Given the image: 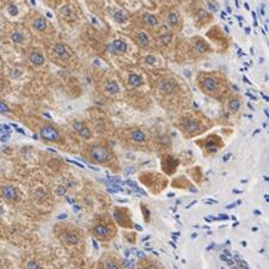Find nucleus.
Instances as JSON below:
<instances>
[{
  "instance_id": "1",
  "label": "nucleus",
  "mask_w": 269,
  "mask_h": 269,
  "mask_svg": "<svg viewBox=\"0 0 269 269\" xmlns=\"http://www.w3.org/2000/svg\"><path fill=\"white\" fill-rule=\"evenodd\" d=\"M196 84L202 92L209 97L219 98L229 90L227 79L219 72H201L198 74Z\"/></svg>"
},
{
  "instance_id": "14",
  "label": "nucleus",
  "mask_w": 269,
  "mask_h": 269,
  "mask_svg": "<svg viewBox=\"0 0 269 269\" xmlns=\"http://www.w3.org/2000/svg\"><path fill=\"white\" fill-rule=\"evenodd\" d=\"M141 22L144 24L145 28L150 29V30H158L159 27H160V21L159 18L153 14V13H150V12H144L142 16H141Z\"/></svg>"
},
{
  "instance_id": "38",
  "label": "nucleus",
  "mask_w": 269,
  "mask_h": 269,
  "mask_svg": "<svg viewBox=\"0 0 269 269\" xmlns=\"http://www.w3.org/2000/svg\"><path fill=\"white\" fill-rule=\"evenodd\" d=\"M55 191H56V194H58L59 196H64V195L67 193V190H66V188H65V187H58Z\"/></svg>"
},
{
  "instance_id": "3",
  "label": "nucleus",
  "mask_w": 269,
  "mask_h": 269,
  "mask_svg": "<svg viewBox=\"0 0 269 269\" xmlns=\"http://www.w3.org/2000/svg\"><path fill=\"white\" fill-rule=\"evenodd\" d=\"M140 182L154 195L160 194L168 187V177L157 171H145L139 176Z\"/></svg>"
},
{
  "instance_id": "43",
  "label": "nucleus",
  "mask_w": 269,
  "mask_h": 269,
  "mask_svg": "<svg viewBox=\"0 0 269 269\" xmlns=\"http://www.w3.org/2000/svg\"><path fill=\"white\" fill-rule=\"evenodd\" d=\"M2 212H4V209H2V208H1V207H0V215H1V214H2Z\"/></svg>"
},
{
  "instance_id": "29",
  "label": "nucleus",
  "mask_w": 269,
  "mask_h": 269,
  "mask_svg": "<svg viewBox=\"0 0 269 269\" xmlns=\"http://www.w3.org/2000/svg\"><path fill=\"white\" fill-rule=\"evenodd\" d=\"M198 19L200 21L201 19L202 22H204L203 24H206V23H208L209 21H212V16L208 13V11H206V10H199V14H198Z\"/></svg>"
},
{
  "instance_id": "26",
  "label": "nucleus",
  "mask_w": 269,
  "mask_h": 269,
  "mask_svg": "<svg viewBox=\"0 0 269 269\" xmlns=\"http://www.w3.org/2000/svg\"><path fill=\"white\" fill-rule=\"evenodd\" d=\"M172 38H173V34H172L171 31H165V33H163V34L159 35L158 41H159V43L163 44V46H169V44L172 42Z\"/></svg>"
},
{
  "instance_id": "23",
  "label": "nucleus",
  "mask_w": 269,
  "mask_h": 269,
  "mask_svg": "<svg viewBox=\"0 0 269 269\" xmlns=\"http://www.w3.org/2000/svg\"><path fill=\"white\" fill-rule=\"evenodd\" d=\"M33 27L36 31L38 33H43L47 30V21L43 18V17H36L33 22Z\"/></svg>"
},
{
  "instance_id": "9",
  "label": "nucleus",
  "mask_w": 269,
  "mask_h": 269,
  "mask_svg": "<svg viewBox=\"0 0 269 269\" xmlns=\"http://www.w3.org/2000/svg\"><path fill=\"white\" fill-rule=\"evenodd\" d=\"M114 219L115 221L125 229H133L135 225L132 221V214L127 208H115L114 209Z\"/></svg>"
},
{
  "instance_id": "25",
  "label": "nucleus",
  "mask_w": 269,
  "mask_h": 269,
  "mask_svg": "<svg viewBox=\"0 0 269 269\" xmlns=\"http://www.w3.org/2000/svg\"><path fill=\"white\" fill-rule=\"evenodd\" d=\"M104 269H122V267L114 257L109 256L104 258Z\"/></svg>"
},
{
  "instance_id": "13",
  "label": "nucleus",
  "mask_w": 269,
  "mask_h": 269,
  "mask_svg": "<svg viewBox=\"0 0 269 269\" xmlns=\"http://www.w3.org/2000/svg\"><path fill=\"white\" fill-rule=\"evenodd\" d=\"M164 22L166 23V25L171 30H175V31H179L183 27L182 19H181L178 12H176L175 10H168L164 13Z\"/></svg>"
},
{
  "instance_id": "4",
  "label": "nucleus",
  "mask_w": 269,
  "mask_h": 269,
  "mask_svg": "<svg viewBox=\"0 0 269 269\" xmlns=\"http://www.w3.org/2000/svg\"><path fill=\"white\" fill-rule=\"evenodd\" d=\"M87 157L92 163L97 164H109L112 160V153L109 147L100 144L90 145L87 150Z\"/></svg>"
},
{
  "instance_id": "35",
  "label": "nucleus",
  "mask_w": 269,
  "mask_h": 269,
  "mask_svg": "<svg viewBox=\"0 0 269 269\" xmlns=\"http://www.w3.org/2000/svg\"><path fill=\"white\" fill-rule=\"evenodd\" d=\"M10 111V108L7 106L6 103H4L2 101H0V114H4V112H8Z\"/></svg>"
},
{
  "instance_id": "33",
  "label": "nucleus",
  "mask_w": 269,
  "mask_h": 269,
  "mask_svg": "<svg viewBox=\"0 0 269 269\" xmlns=\"http://www.w3.org/2000/svg\"><path fill=\"white\" fill-rule=\"evenodd\" d=\"M156 56L154 55H147V56H145V62L147 64V65H150V66H153L154 64H156Z\"/></svg>"
},
{
  "instance_id": "40",
  "label": "nucleus",
  "mask_w": 269,
  "mask_h": 269,
  "mask_svg": "<svg viewBox=\"0 0 269 269\" xmlns=\"http://www.w3.org/2000/svg\"><path fill=\"white\" fill-rule=\"evenodd\" d=\"M10 135H11V133H8V134H2L1 136H0V141H1V142H6V141L10 139Z\"/></svg>"
},
{
  "instance_id": "27",
  "label": "nucleus",
  "mask_w": 269,
  "mask_h": 269,
  "mask_svg": "<svg viewBox=\"0 0 269 269\" xmlns=\"http://www.w3.org/2000/svg\"><path fill=\"white\" fill-rule=\"evenodd\" d=\"M10 38H11V41L13 42V43H16V44H21V43H23L24 42V40H25V37H24V35L22 31H13L11 36H10Z\"/></svg>"
},
{
  "instance_id": "28",
  "label": "nucleus",
  "mask_w": 269,
  "mask_h": 269,
  "mask_svg": "<svg viewBox=\"0 0 269 269\" xmlns=\"http://www.w3.org/2000/svg\"><path fill=\"white\" fill-rule=\"evenodd\" d=\"M128 83H129L133 87H138V86H141L144 81H142V79H141L140 75H138V74H131V75L128 77Z\"/></svg>"
},
{
  "instance_id": "21",
  "label": "nucleus",
  "mask_w": 269,
  "mask_h": 269,
  "mask_svg": "<svg viewBox=\"0 0 269 269\" xmlns=\"http://www.w3.org/2000/svg\"><path fill=\"white\" fill-rule=\"evenodd\" d=\"M73 128L78 132V134L80 135L81 138H84V139H90L91 138V132H90V129L83 123V122H80V121H75V122H73Z\"/></svg>"
},
{
  "instance_id": "20",
  "label": "nucleus",
  "mask_w": 269,
  "mask_h": 269,
  "mask_svg": "<svg viewBox=\"0 0 269 269\" xmlns=\"http://www.w3.org/2000/svg\"><path fill=\"white\" fill-rule=\"evenodd\" d=\"M29 61L36 66V67H40V66H42L43 64H44V61H46V59H44V56H43V54L40 52V50H37V49H33L30 53H29Z\"/></svg>"
},
{
  "instance_id": "18",
  "label": "nucleus",
  "mask_w": 269,
  "mask_h": 269,
  "mask_svg": "<svg viewBox=\"0 0 269 269\" xmlns=\"http://www.w3.org/2000/svg\"><path fill=\"white\" fill-rule=\"evenodd\" d=\"M242 104H243L242 98H240L239 96H235V95H233V96H229V97L226 98V103H225L226 109H227L230 112H232V114H236V112H238V111L240 110Z\"/></svg>"
},
{
  "instance_id": "41",
  "label": "nucleus",
  "mask_w": 269,
  "mask_h": 269,
  "mask_svg": "<svg viewBox=\"0 0 269 269\" xmlns=\"http://www.w3.org/2000/svg\"><path fill=\"white\" fill-rule=\"evenodd\" d=\"M132 171H134V169H132V168H128V169H126L125 170V172H126V175H131V172Z\"/></svg>"
},
{
  "instance_id": "30",
  "label": "nucleus",
  "mask_w": 269,
  "mask_h": 269,
  "mask_svg": "<svg viewBox=\"0 0 269 269\" xmlns=\"http://www.w3.org/2000/svg\"><path fill=\"white\" fill-rule=\"evenodd\" d=\"M114 18H115V21H116L117 23H125V22L127 21V14H126V12H123L122 10H117V11H115V13H114Z\"/></svg>"
},
{
  "instance_id": "39",
  "label": "nucleus",
  "mask_w": 269,
  "mask_h": 269,
  "mask_svg": "<svg viewBox=\"0 0 269 269\" xmlns=\"http://www.w3.org/2000/svg\"><path fill=\"white\" fill-rule=\"evenodd\" d=\"M207 6H208V8L212 12H217V10H218V7H217V5L214 2H207Z\"/></svg>"
},
{
  "instance_id": "22",
  "label": "nucleus",
  "mask_w": 269,
  "mask_h": 269,
  "mask_svg": "<svg viewBox=\"0 0 269 269\" xmlns=\"http://www.w3.org/2000/svg\"><path fill=\"white\" fill-rule=\"evenodd\" d=\"M104 90H105V92H106L108 95L114 96V95H117V93L120 92V86H119V84H117L115 80L110 79V80H108V81L105 83V85H104Z\"/></svg>"
},
{
  "instance_id": "10",
  "label": "nucleus",
  "mask_w": 269,
  "mask_h": 269,
  "mask_svg": "<svg viewBox=\"0 0 269 269\" xmlns=\"http://www.w3.org/2000/svg\"><path fill=\"white\" fill-rule=\"evenodd\" d=\"M178 165H179V160L172 154L165 153L160 157V166H162V170L165 176L173 175L178 168Z\"/></svg>"
},
{
  "instance_id": "2",
  "label": "nucleus",
  "mask_w": 269,
  "mask_h": 269,
  "mask_svg": "<svg viewBox=\"0 0 269 269\" xmlns=\"http://www.w3.org/2000/svg\"><path fill=\"white\" fill-rule=\"evenodd\" d=\"M176 127L185 139H191L206 133L212 127V122L203 115H184L177 121Z\"/></svg>"
},
{
  "instance_id": "11",
  "label": "nucleus",
  "mask_w": 269,
  "mask_h": 269,
  "mask_svg": "<svg viewBox=\"0 0 269 269\" xmlns=\"http://www.w3.org/2000/svg\"><path fill=\"white\" fill-rule=\"evenodd\" d=\"M38 134L42 139H44L47 141H52V142H58V141H60V138H61L59 131L49 123L41 125L38 128Z\"/></svg>"
},
{
  "instance_id": "31",
  "label": "nucleus",
  "mask_w": 269,
  "mask_h": 269,
  "mask_svg": "<svg viewBox=\"0 0 269 269\" xmlns=\"http://www.w3.org/2000/svg\"><path fill=\"white\" fill-rule=\"evenodd\" d=\"M61 13H62L65 17L69 18V19H74V18H75V16L72 13V11H71V8H69L68 6H64V7L61 8Z\"/></svg>"
},
{
  "instance_id": "42",
  "label": "nucleus",
  "mask_w": 269,
  "mask_h": 269,
  "mask_svg": "<svg viewBox=\"0 0 269 269\" xmlns=\"http://www.w3.org/2000/svg\"><path fill=\"white\" fill-rule=\"evenodd\" d=\"M65 218H67V215H66V214H61V215H59V217H58V219H65Z\"/></svg>"
},
{
  "instance_id": "34",
  "label": "nucleus",
  "mask_w": 269,
  "mask_h": 269,
  "mask_svg": "<svg viewBox=\"0 0 269 269\" xmlns=\"http://www.w3.org/2000/svg\"><path fill=\"white\" fill-rule=\"evenodd\" d=\"M27 268L28 269H42L40 266H38V263L35 262V261H29V262L27 263Z\"/></svg>"
},
{
  "instance_id": "24",
  "label": "nucleus",
  "mask_w": 269,
  "mask_h": 269,
  "mask_svg": "<svg viewBox=\"0 0 269 269\" xmlns=\"http://www.w3.org/2000/svg\"><path fill=\"white\" fill-rule=\"evenodd\" d=\"M111 48H112V50L115 53H121L122 54V53L127 52V44L122 40H115L112 42V44H111Z\"/></svg>"
},
{
  "instance_id": "36",
  "label": "nucleus",
  "mask_w": 269,
  "mask_h": 269,
  "mask_svg": "<svg viewBox=\"0 0 269 269\" xmlns=\"http://www.w3.org/2000/svg\"><path fill=\"white\" fill-rule=\"evenodd\" d=\"M10 132H11L10 126H7V125H0V133H2V134H8Z\"/></svg>"
},
{
  "instance_id": "17",
  "label": "nucleus",
  "mask_w": 269,
  "mask_h": 269,
  "mask_svg": "<svg viewBox=\"0 0 269 269\" xmlns=\"http://www.w3.org/2000/svg\"><path fill=\"white\" fill-rule=\"evenodd\" d=\"M60 239L68 246H77L80 243V236L73 231H64L60 236Z\"/></svg>"
},
{
  "instance_id": "7",
  "label": "nucleus",
  "mask_w": 269,
  "mask_h": 269,
  "mask_svg": "<svg viewBox=\"0 0 269 269\" xmlns=\"http://www.w3.org/2000/svg\"><path fill=\"white\" fill-rule=\"evenodd\" d=\"M156 89L160 95H175L179 91V84L175 78L164 77L157 80Z\"/></svg>"
},
{
  "instance_id": "8",
  "label": "nucleus",
  "mask_w": 269,
  "mask_h": 269,
  "mask_svg": "<svg viewBox=\"0 0 269 269\" xmlns=\"http://www.w3.org/2000/svg\"><path fill=\"white\" fill-rule=\"evenodd\" d=\"M92 233L96 238H98L101 240H110L114 236L116 235V230L109 223L98 221L93 225Z\"/></svg>"
},
{
  "instance_id": "5",
  "label": "nucleus",
  "mask_w": 269,
  "mask_h": 269,
  "mask_svg": "<svg viewBox=\"0 0 269 269\" xmlns=\"http://www.w3.org/2000/svg\"><path fill=\"white\" fill-rule=\"evenodd\" d=\"M196 144H198V146L203 151L204 156L215 154L217 152H219L224 147L223 139L217 134L207 135L206 138H203L201 140H196Z\"/></svg>"
},
{
  "instance_id": "12",
  "label": "nucleus",
  "mask_w": 269,
  "mask_h": 269,
  "mask_svg": "<svg viewBox=\"0 0 269 269\" xmlns=\"http://www.w3.org/2000/svg\"><path fill=\"white\" fill-rule=\"evenodd\" d=\"M190 52L194 56H203L210 52V47L201 37H193L190 41Z\"/></svg>"
},
{
  "instance_id": "15",
  "label": "nucleus",
  "mask_w": 269,
  "mask_h": 269,
  "mask_svg": "<svg viewBox=\"0 0 269 269\" xmlns=\"http://www.w3.org/2000/svg\"><path fill=\"white\" fill-rule=\"evenodd\" d=\"M53 52H54L55 56H56L60 61H62V62H68V61H71V59H72L71 53L68 52L67 48H66L62 43H56V44H54V47H53Z\"/></svg>"
},
{
  "instance_id": "44",
  "label": "nucleus",
  "mask_w": 269,
  "mask_h": 269,
  "mask_svg": "<svg viewBox=\"0 0 269 269\" xmlns=\"http://www.w3.org/2000/svg\"><path fill=\"white\" fill-rule=\"evenodd\" d=\"M0 264H1V260H0Z\"/></svg>"
},
{
  "instance_id": "32",
  "label": "nucleus",
  "mask_w": 269,
  "mask_h": 269,
  "mask_svg": "<svg viewBox=\"0 0 269 269\" xmlns=\"http://www.w3.org/2000/svg\"><path fill=\"white\" fill-rule=\"evenodd\" d=\"M141 210H142V215L145 214V220H146V223H150V219H151V213H150L148 208H147L146 206L141 204Z\"/></svg>"
},
{
  "instance_id": "37",
  "label": "nucleus",
  "mask_w": 269,
  "mask_h": 269,
  "mask_svg": "<svg viewBox=\"0 0 269 269\" xmlns=\"http://www.w3.org/2000/svg\"><path fill=\"white\" fill-rule=\"evenodd\" d=\"M8 12L12 14V16H16L18 13V7L16 5H10L8 6Z\"/></svg>"
},
{
  "instance_id": "6",
  "label": "nucleus",
  "mask_w": 269,
  "mask_h": 269,
  "mask_svg": "<svg viewBox=\"0 0 269 269\" xmlns=\"http://www.w3.org/2000/svg\"><path fill=\"white\" fill-rule=\"evenodd\" d=\"M126 136L128 138L129 142L138 147V148H146L148 146V142H150V135L147 134L144 129L141 128H132V129H128L126 132Z\"/></svg>"
},
{
  "instance_id": "16",
  "label": "nucleus",
  "mask_w": 269,
  "mask_h": 269,
  "mask_svg": "<svg viewBox=\"0 0 269 269\" xmlns=\"http://www.w3.org/2000/svg\"><path fill=\"white\" fill-rule=\"evenodd\" d=\"M134 40L136 42V44L139 47H141V48H150V46H151V37H150L148 33L146 30H144V29L136 30Z\"/></svg>"
},
{
  "instance_id": "19",
  "label": "nucleus",
  "mask_w": 269,
  "mask_h": 269,
  "mask_svg": "<svg viewBox=\"0 0 269 269\" xmlns=\"http://www.w3.org/2000/svg\"><path fill=\"white\" fill-rule=\"evenodd\" d=\"M1 195L11 202H16L18 200V191L12 185H5L1 188Z\"/></svg>"
}]
</instances>
